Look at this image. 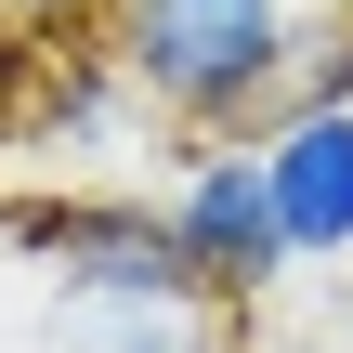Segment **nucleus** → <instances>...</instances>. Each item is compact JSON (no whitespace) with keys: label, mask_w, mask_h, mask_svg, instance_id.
Listing matches in <instances>:
<instances>
[{"label":"nucleus","mask_w":353,"mask_h":353,"mask_svg":"<svg viewBox=\"0 0 353 353\" xmlns=\"http://www.w3.org/2000/svg\"><path fill=\"white\" fill-rule=\"evenodd\" d=\"M26 79H39V65H26V39L0 26V144H13V105H26Z\"/></svg>","instance_id":"nucleus-7"},{"label":"nucleus","mask_w":353,"mask_h":353,"mask_svg":"<svg viewBox=\"0 0 353 353\" xmlns=\"http://www.w3.org/2000/svg\"><path fill=\"white\" fill-rule=\"evenodd\" d=\"M341 13H353V0H341Z\"/></svg>","instance_id":"nucleus-10"},{"label":"nucleus","mask_w":353,"mask_h":353,"mask_svg":"<svg viewBox=\"0 0 353 353\" xmlns=\"http://www.w3.org/2000/svg\"><path fill=\"white\" fill-rule=\"evenodd\" d=\"M288 262H353V105H275L249 131Z\"/></svg>","instance_id":"nucleus-4"},{"label":"nucleus","mask_w":353,"mask_h":353,"mask_svg":"<svg viewBox=\"0 0 353 353\" xmlns=\"http://www.w3.org/2000/svg\"><path fill=\"white\" fill-rule=\"evenodd\" d=\"M288 105H353V13L301 26V65H288Z\"/></svg>","instance_id":"nucleus-5"},{"label":"nucleus","mask_w":353,"mask_h":353,"mask_svg":"<svg viewBox=\"0 0 353 353\" xmlns=\"http://www.w3.org/2000/svg\"><path fill=\"white\" fill-rule=\"evenodd\" d=\"M157 236H170V262H183L223 314H249V301L288 275V236H275V196H262V157H249V144H196V157L170 170V196H157Z\"/></svg>","instance_id":"nucleus-2"},{"label":"nucleus","mask_w":353,"mask_h":353,"mask_svg":"<svg viewBox=\"0 0 353 353\" xmlns=\"http://www.w3.org/2000/svg\"><path fill=\"white\" fill-rule=\"evenodd\" d=\"M236 314L196 275H39L13 353H223Z\"/></svg>","instance_id":"nucleus-3"},{"label":"nucleus","mask_w":353,"mask_h":353,"mask_svg":"<svg viewBox=\"0 0 353 353\" xmlns=\"http://www.w3.org/2000/svg\"><path fill=\"white\" fill-rule=\"evenodd\" d=\"M92 52L144 92V118L236 144V131H262L288 105L301 0H105L92 13Z\"/></svg>","instance_id":"nucleus-1"},{"label":"nucleus","mask_w":353,"mask_h":353,"mask_svg":"<svg viewBox=\"0 0 353 353\" xmlns=\"http://www.w3.org/2000/svg\"><path fill=\"white\" fill-rule=\"evenodd\" d=\"M223 353H236V341H223Z\"/></svg>","instance_id":"nucleus-9"},{"label":"nucleus","mask_w":353,"mask_h":353,"mask_svg":"<svg viewBox=\"0 0 353 353\" xmlns=\"http://www.w3.org/2000/svg\"><path fill=\"white\" fill-rule=\"evenodd\" d=\"M0 249H13V236H0Z\"/></svg>","instance_id":"nucleus-8"},{"label":"nucleus","mask_w":353,"mask_h":353,"mask_svg":"<svg viewBox=\"0 0 353 353\" xmlns=\"http://www.w3.org/2000/svg\"><path fill=\"white\" fill-rule=\"evenodd\" d=\"M92 13H105V0H0V26H13L26 52H39V39H79Z\"/></svg>","instance_id":"nucleus-6"}]
</instances>
